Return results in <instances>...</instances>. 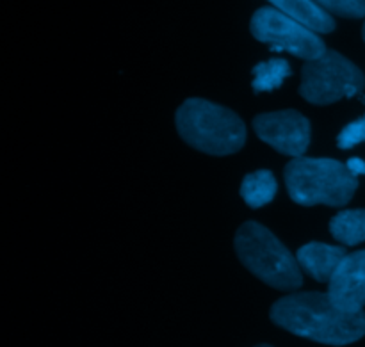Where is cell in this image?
Masks as SVG:
<instances>
[{
  "mask_svg": "<svg viewBox=\"0 0 365 347\" xmlns=\"http://www.w3.org/2000/svg\"><path fill=\"white\" fill-rule=\"evenodd\" d=\"M257 347H271V346H257Z\"/></svg>",
  "mask_w": 365,
  "mask_h": 347,
  "instance_id": "ac0fdd59",
  "label": "cell"
},
{
  "mask_svg": "<svg viewBox=\"0 0 365 347\" xmlns=\"http://www.w3.org/2000/svg\"><path fill=\"white\" fill-rule=\"evenodd\" d=\"M277 326L328 346H348L365 335V314L348 312L335 305L328 294L303 292L278 299L271 309Z\"/></svg>",
  "mask_w": 365,
  "mask_h": 347,
  "instance_id": "6da1fadb",
  "label": "cell"
},
{
  "mask_svg": "<svg viewBox=\"0 0 365 347\" xmlns=\"http://www.w3.org/2000/svg\"><path fill=\"white\" fill-rule=\"evenodd\" d=\"M346 252L341 246L323 244V242H309L298 249V260L302 271L317 281H330L339 264L344 260Z\"/></svg>",
  "mask_w": 365,
  "mask_h": 347,
  "instance_id": "9c48e42d",
  "label": "cell"
},
{
  "mask_svg": "<svg viewBox=\"0 0 365 347\" xmlns=\"http://www.w3.org/2000/svg\"><path fill=\"white\" fill-rule=\"evenodd\" d=\"M284 178L292 202L303 207H342L359 187L348 166L334 159L296 157L285 166Z\"/></svg>",
  "mask_w": 365,
  "mask_h": 347,
  "instance_id": "3957f363",
  "label": "cell"
},
{
  "mask_svg": "<svg viewBox=\"0 0 365 347\" xmlns=\"http://www.w3.org/2000/svg\"><path fill=\"white\" fill-rule=\"evenodd\" d=\"M280 13L299 21L314 32H331L335 21L316 0H269Z\"/></svg>",
  "mask_w": 365,
  "mask_h": 347,
  "instance_id": "30bf717a",
  "label": "cell"
},
{
  "mask_svg": "<svg viewBox=\"0 0 365 347\" xmlns=\"http://www.w3.org/2000/svg\"><path fill=\"white\" fill-rule=\"evenodd\" d=\"M277 195V180L273 175L266 170L253 171L246 175L241 185V196L246 205L252 209L267 205Z\"/></svg>",
  "mask_w": 365,
  "mask_h": 347,
  "instance_id": "8fae6325",
  "label": "cell"
},
{
  "mask_svg": "<svg viewBox=\"0 0 365 347\" xmlns=\"http://www.w3.org/2000/svg\"><path fill=\"white\" fill-rule=\"evenodd\" d=\"M360 143H365V114L360 120L346 125L337 138L339 148L342 150H349L353 146L360 145Z\"/></svg>",
  "mask_w": 365,
  "mask_h": 347,
  "instance_id": "9a60e30c",
  "label": "cell"
},
{
  "mask_svg": "<svg viewBox=\"0 0 365 347\" xmlns=\"http://www.w3.org/2000/svg\"><path fill=\"white\" fill-rule=\"evenodd\" d=\"M364 75L355 64L334 50L316 61H307L302 70L299 93L316 105H328L362 91Z\"/></svg>",
  "mask_w": 365,
  "mask_h": 347,
  "instance_id": "5b68a950",
  "label": "cell"
},
{
  "mask_svg": "<svg viewBox=\"0 0 365 347\" xmlns=\"http://www.w3.org/2000/svg\"><path fill=\"white\" fill-rule=\"evenodd\" d=\"M291 66L284 59H271L257 64L253 68V89L255 93L273 91L282 86V82L291 77Z\"/></svg>",
  "mask_w": 365,
  "mask_h": 347,
  "instance_id": "4fadbf2b",
  "label": "cell"
},
{
  "mask_svg": "<svg viewBox=\"0 0 365 347\" xmlns=\"http://www.w3.org/2000/svg\"><path fill=\"white\" fill-rule=\"evenodd\" d=\"M175 121L180 138L209 155H230L245 146L246 128L241 118L209 100H185Z\"/></svg>",
  "mask_w": 365,
  "mask_h": 347,
  "instance_id": "7a4b0ae2",
  "label": "cell"
},
{
  "mask_svg": "<svg viewBox=\"0 0 365 347\" xmlns=\"http://www.w3.org/2000/svg\"><path fill=\"white\" fill-rule=\"evenodd\" d=\"M239 260L264 284L280 291H294L302 285V267L296 257L262 224H242L235 234Z\"/></svg>",
  "mask_w": 365,
  "mask_h": 347,
  "instance_id": "277c9868",
  "label": "cell"
},
{
  "mask_svg": "<svg viewBox=\"0 0 365 347\" xmlns=\"http://www.w3.org/2000/svg\"><path fill=\"white\" fill-rule=\"evenodd\" d=\"M324 11L346 18L365 16V0H316Z\"/></svg>",
  "mask_w": 365,
  "mask_h": 347,
  "instance_id": "5bb4252c",
  "label": "cell"
},
{
  "mask_svg": "<svg viewBox=\"0 0 365 347\" xmlns=\"http://www.w3.org/2000/svg\"><path fill=\"white\" fill-rule=\"evenodd\" d=\"M330 232L339 242L356 246L365 241V210H344L330 221Z\"/></svg>",
  "mask_w": 365,
  "mask_h": 347,
  "instance_id": "7c38bea8",
  "label": "cell"
},
{
  "mask_svg": "<svg viewBox=\"0 0 365 347\" xmlns=\"http://www.w3.org/2000/svg\"><path fill=\"white\" fill-rule=\"evenodd\" d=\"M252 34L273 50H285L307 61H316L327 53V46L316 32L274 7H262L253 14Z\"/></svg>",
  "mask_w": 365,
  "mask_h": 347,
  "instance_id": "8992f818",
  "label": "cell"
},
{
  "mask_svg": "<svg viewBox=\"0 0 365 347\" xmlns=\"http://www.w3.org/2000/svg\"><path fill=\"white\" fill-rule=\"evenodd\" d=\"M362 36H364V41H365V25H364V31H362Z\"/></svg>",
  "mask_w": 365,
  "mask_h": 347,
  "instance_id": "e0dca14e",
  "label": "cell"
},
{
  "mask_svg": "<svg viewBox=\"0 0 365 347\" xmlns=\"http://www.w3.org/2000/svg\"><path fill=\"white\" fill-rule=\"evenodd\" d=\"M257 135L277 152L302 157L310 143V121L298 110L260 114L253 120Z\"/></svg>",
  "mask_w": 365,
  "mask_h": 347,
  "instance_id": "52a82bcc",
  "label": "cell"
},
{
  "mask_svg": "<svg viewBox=\"0 0 365 347\" xmlns=\"http://www.w3.org/2000/svg\"><path fill=\"white\" fill-rule=\"evenodd\" d=\"M331 301L348 312H360L365 306V249L346 255L328 281Z\"/></svg>",
  "mask_w": 365,
  "mask_h": 347,
  "instance_id": "ba28073f",
  "label": "cell"
},
{
  "mask_svg": "<svg viewBox=\"0 0 365 347\" xmlns=\"http://www.w3.org/2000/svg\"><path fill=\"white\" fill-rule=\"evenodd\" d=\"M346 166H348V170L351 171L355 177H359V175H365V162L362 159H356V157H355V159L349 160Z\"/></svg>",
  "mask_w": 365,
  "mask_h": 347,
  "instance_id": "2e32d148",
  "label": "cell"
}]
</instances>
